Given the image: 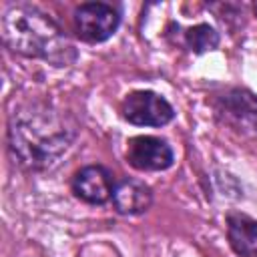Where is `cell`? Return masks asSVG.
Returning <instances> with one entry per match:
<instances>
[{
    "instance_id": "obj_8",
    "label": "cell",
    "mask_w": 257,
    "mask_h": 257,
    "mask_svg": "<svg viewBox=\"0 0 257 257\" xmlns=\"http://www.w3.org/2000/svg\"><path fill=\"white\" fill-rule=\"evenodd\" d=\"M110 201L114 205V211L120 215H126V217L143 215L153 205V189L141 179L124 177L114 183Z\"/></svg>"
},
{
    "instance_id": "obj_2",
    "label": "cell",
    "mask_w": 257,
    "mask_h": 257,
    "mask_svg": "<svg viewBox=\"0 0 257 257\" xmlns=\"http://www.w3.org/2000/svg\"><path fill=\"white\" fill-rule=\"evenodd\" d=\"M4 46L20 56L38 58L52 66H70L78 52L64 30L38 6L28 2L10 4L2 12Z\"/></svg>"
},
{
    "instance_id": "obj_9",
    "label": "cell",
    "mask_w": 257,
    "mask_h": 257,
    "mask_svg": "<svg viewBox=\"0 0 257 257\" xmlns=\"http://www.w3.org/2000/svg\"><path fill=\"white\" fill-rule=\"evenodd\" d=\"M227 239L239 257H257V221L243 213L227 215Z\"/></svg>"
},
{
    "instance_id": "obj_5",
    "label": "cell",
    "mask_w": 257,
    "mask_h": 257,
    "mask_svg": "<svg viewBox=\"0 0 257 257\" xmlns=\"http://www.w3.org/2000/svg\"><path fill=\"white\" fill-rule=\"evenodd\" d=\"M120 114L135 126H165L175 118V108L155 90H133L124 96Z\"/></svg>"
},
{
    "instance_id": "obj_7",
    "label": "cell",
    "mask_w": 257,
    "mask_h": 257,
    "mask_svg": "<svg viewBox=\"0 0 257 257\" xmlns=\"http://www.w3.org/2000/svg\"><path fill=\"white\" fill-rule=\"evenodd\" d=\"M114 183L116 181L106 167L86 165L74 173L70 189L76 199H80L88 205H104L106 201L112 199Z\"/></svg>"
},
{
    "instance_id": "obj_1",
    "label": "cell",
    "mask_w": 257,
    "mask_h": 257,
    "mask_svg": "<svg viewBox=\"0 0 257 257\" xmlns=\"http://www.w3.org/2000/svg\"><path fill=\"white\" fill-rule=\"evenodd\" d=\"M78 131L80 126L68 110L48 100H24L8 116V151L20 169L42 173L62 159Z\"/></svg>"
},
{
    "instance_id": "obj_3",
    "label": "cell",
    "mask_w": 257,
    "mask_h": 257,
    "mask_svg": "<svg viewBox=\"0 0 257 257\" xmlns=\"http://www.w3.org/2000/svg\"><path fill=\"white\" fill-rule=\"evenodd\" d=\"M211 106L217 120L243 133L257 135V94L243 86H229L213 94Z\"/></svg>"
},
{
    "instance_id": "obj_10",
    "label": "cell",
    "mask_w": 257,
    "mask_h": 257,
    "mask_svg": "<svg viewBox=\"0 0 257 257\" xmlns=\"http://www.w3.org/2000/svg\"><path fill=\"white\" fill-rule=\"evenodd\" d=\"M219 32L211 26V24H195L191 28L185 30L183 34V42L185 46L195 52V54H205L209 50H215L219 46Z\"/></svg>"
},
{
    "instance_id": "obj_4",
    "label": "cell",
    "mask_w": 257,
    "mask_h": 257,
    "mask_svg": "<svg viewBox=\"0 0 257 257\" xmlns=\"http://www.w3.org/2000/svg\"><path fill=\"white\" fill-rule=\"evenodd\" d=\"M72 22L80 40L98 44L116 32L120 14L112 4L106 2H82L74 8Z\"/></svg>"
},
{
    "instance_id": "obj_6",
    "label": "cell",
    "mask_w": 257,
    "mask_h": 257,
    "mask_svg": "<svg viewBox=\"0 0 257 257\" xmlns=\"http://www.w3.org/2000/svg\"><path fill=\"white\" fill-rule=\"evenodd\" d=\"M126 163L143 173L167 171L175 163V153L165 139L139 135L126 143Z\"/></svg>"
}]
</instances>
